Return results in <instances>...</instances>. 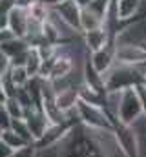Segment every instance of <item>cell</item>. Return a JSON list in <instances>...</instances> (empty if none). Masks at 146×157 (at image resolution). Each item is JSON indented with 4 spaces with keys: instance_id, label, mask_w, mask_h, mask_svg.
<instances>
[{
    "instance_id": "cell-15",
    "label": "cell",
    "mask_w": 146,
    "mask_h": 157,
    "mask_svg": "<svg viewBox=\"0 0 146 157\" xmlns=\"http://www.w3.org/2000/svg\"><path fill=\"white\" fill-rule=\"evenodd\" d=\"M9 75L13 78V82L17 84V88H24L29 82V73L26 70V66H11L9 68Z\"/></svg>"
},
{
    "instance_id": "cell-12",
    "label": "cell",
    "mask_w": 146,
    "mask_h": 157,
    "mask_svg": "<svg viewBox=\"0 0 146 157\" xmlns=\"http://www.w3.org/2000/svg\"><path fill=\"white\" fill-rule=\"evenodd\" d=\"M42 62H44V59H42L38 48L31 46V48H29V53H28V60H26V70H28L29 77H38V75H40Z\"/></svg>"
},
{
    "instance_id": "cell-5",
    "label": "cell",
    "mask_w": 146,
    "mask_h": 157,
    "mask_svg": "<svg viewBox=\"0 0 146 157\" xmlns=\"http://www.w3.org/2000/svg\"><path fill=\"white\" fill-rule=\"evenodd\" d=\"M24 119H26V122L29 126V132H31L35 143L46 133V130L51 126V121L48 119L46 112L42 108H31V110H28Z\"/></svg>"
},
{
    "instance_id": "cell-10",
    "label": "cell",
    "mask_w": 146,
    "mask_h": 157,
    "mask_svg": "<svg viewBox=\"0 0 146 157\" xmlns=\"http://www.w3.org/2000/svg\"><path fill=\"white\" fill-rule=\"evenodd\" d=\"M102 24H104L102 15H99L91 7H82V11H80V33L99 29V28H102Z\"/></svg>"
},
{
    "instance_id": "cell-27",
    "label": "cell",
    "mask_w": 146,
    "mask_h": 157,
    "mask_svg": "<svg viewBox=\"0 0 146 157\" xmlns=\"http://www.w3.org/2000/svg\"><path fill=\"white\" fill-rule=\"evenodd\" d=\"M144 86H146V71H144Z\"/></svg>"
},
{
    "instance_id": "cell-23",
    "label": "cell",
    "mask_w": 146,
    "mask_h": 157,
    "mask_svg": "<svg viewBox=\"0 0 146 157\" xmlns=\"http://www.w3.org/2000/svg\"><path fill=\"white\" fill-rule=\"evenodd\" d=\"M40 2H42L44 6H48V7H55V6H57V4H60L62 0H40Z\"/></svg>"
},
{
    "instance_id": "cell-16",
    "label": "cell",
    "mask_w": 146,
    "mask_h": 157,
    "mask_svg": "<svg viewBox=\"0 0 146 157\" xmlns=\"http://www.w3.org/2000/svg\"><path fill=\"white\" fill-rule=\"evenodd\" d=\"M11 130L17 132V133H18L22 139H26L28 143H35V139H33V135H31V132H29V126H28L26 119H15V121L11 122Z\"/></svg>"
},
{
    "instance_id": "cell-19",
    "label": "cell",
    "mask_w": 146,
    "mask_h": 157,
    "mask_svg": "<svg viewBox=\"0 0 146 157\" xmlns=\"http://www.w3.org/2000/svg\"><path fill=\"white\" fill-rule=\"evenodd\" d=\"M11 122H13V119L9 117V113L2 108L0 110V126H2V130H9L11 128Z\"/></svg>"
},
{
    "instance_id": "cell-26",
    "label": "cell",
    "mask_w": 146,
    "mask_h": 157,
    "mask_svg": "<svg viewBox=\"0 0 146 157\" xmlns=\"http://www.w3.org/2000/svg\"><path fill=\"white\" fill-rule=\"evenodd\" d=\"M2 133H4V130H2V126H0V139H2Z\"/></svg>"
},
{
    "instance_id": "cell-6",
    "label": "cell",
    "mask_w": 146,
    "mask_h": 157,
    "mask_svg": "<svg viewBox=\"0 0 146 157\" xmlns=\"http://www.w3.org/2000/svg\"><path fill=\"white\" fill-rule=\"evenodd\" d=\"M115 40H117V39L110 33L104 26H102V28H99V29H93V31L82 33V44L86 46V49H88L90 53H93V51H99V49L106 48L108 44L115 42Z\"/></svg>"
},
{
    "instance_id": "cell-11",
    "label": "cell",
    "mask_w": 146,
    "mask_h": 157,
    "mask_svg": "<svg viewBox=\"0 0 146 157\" xmlns=\"http://www.w3.org/2000/svg\"><path fill=\"white\" fill-rule=\"evenodd\" d=\"M29 48H31V46H29L28 40L26 39H18V37H15L13 40H9V42H6V44L0 46V49H2L9 59H15V57L22 55V53H26Z\"/></svg>"
},
{
    "instance_id": "cell-14",
    "label": "cell",
    "mask_w": 146,
    "mask_h": 157,
    "mask_svg": "<svg viewBox=\"0 0 146 157\" xmlns=\"http://www.w3.org/2000/svg\"><path fill=\"white\" fill-rule=\"evenodd\" d=\"M4 110L9 113V117L13 119H24L26 117V108L17 101V97H9L6 102H4Z\"/></svg>"
},
{
    "instance_id": "cell-20",
    "label": "cell",
    "mask_w": 146,
    "mask_h": 157,
    "mask_svg": "<svg viewBox=\"0 0 146 157\" xmlns=\"http://www.w3.org/2000/svg\"><path fill=\"white\" fill-rule=\"evenodd\" d=\"M17 37L9 28H0V46L2 44H6V42H9V40H13Z\"/></svg>"
},
{
    "instance_id": "cell-13",
    "label": "cell",
    "mask_w": 146,
    "mask_h": 157,
    "mask_svg": "<svg viewBox=\"0 0 146 157\" xmlns=\"http://www.w3.org/2000/svg\"><path fill=\"white\" fill-rule=\"evenodd\" d=\"M0 141H4L11 150H18V148H22V146H26V144H31V143H28L26 139H22L17 132H13L11 128H9V130H4Z\"/></svg>"
},
{
    "instance_id": "cell-8",
    "label": "cell",
    "mask_w": 146,
    "mask_h": 157,
    "mask_svg": "<svg viewBox=\"0 0 146 157\" xmlns=\"http://www.w3.org/2000/svg\"><path fill=\"white\" fill-rule=\"evenodd\" d=\"M28 24H29V11L24 9V7H15L11 13H9V18H7V28L18 37V39H26V33H28Z\"/></svg>"
},
{
    "instance_id": "cell-18",
    "label": "cell",
    "mask_w": 146,
    "mask_h": 157,
    "mask_svg": "<svg viewBox=\"0 0 146 157\" xmlns=\"http://www.w3.org/2000/svg\"><path fill=\"white\" fill-rule=\"evenodd\" d=\"M9 68H11V59H9V57L0 49V78L9 71Z\"/></svg>"
},
{
    "instance_id": "cell-3",
    "label": "cell",
    "mask_w": 146,
    "mask_h": 157,
    "mask_svg": "<svg viewBox=\"0 0 146 157\" xmlns=\"http://www.w3.org/2000/svg\"><path fill=\"white\" fill-rule=\"evenodd\" d=\"M117 62L121 64H143L146 62V49L137 42H117Z\"/></svg>"
},
{
    "instance_id": "cell-4",
    "label": "cell",
    "mask_w": 146,
    "mask_h": 157,
    "mask_svg": "<svg viewBox=\"0 0 146 157\" xmlns=\"http://www.w3.org/2000/svg\"><path fill=\"white\" fill-rule=\"evenodd\" d=\"M90 60L93 64V68L99 71V73H106L113 68V64L117 62V40L108 44L106 48L99 49V51H93L90 53Z\"/></svg>"
},
{
    "instance_id": "cell-2",
    "label": "cell",
    "mask_w": 146,
    "mask_h": 157,
    "mask_svg": "<svg viewBox=\"0 0 146 157\" xmlns=\"http://www.w3.org/2000/svg\"><path fill=\"white\" fill-rule=\"evenodd\" d=\"M77 115H79V121L84 126L93 128V130H108V132H111L115 128V122H113L111 115L106 112L104 106L90 104V102H84V101L79 99Z\"/></svg>"
},
{
    "instance_id": "cell-21",
    "label": "cell",
    "mask_w": 146,
    "mask_h": 157,
    "mask_svg": "<svg viewBox=\"0 0 146 157\" xmlns=\"http://www.w3.org/2000/svg\"><path fill=\"white\" fill-rule=\"evenodd\" d=\"M15 150H11L4 141H0V157H13Z\"/></svg>"
},
{
    "instance_id": "cell-22",
    "label": "cell",
    "mask_w": 146,
    "mask_h": 157,
    "mask_svg": "<svg viewBox=\"0 0 146 157\" xmlns=\"http://www.w3.org/2000/svg\"><path fill=\"white\" fill-rule=\"evenodd\" d=\"M36 2H40V0H17V6L18 7H24V9H29L33 4H36Z\"/></svg>"
},
{
    "instance_id": "cell-9",
    "label": "cell",
    "mask_w": 146,
    "mask_h": 157,
    "mask_svg": "<svg viewBox=\"0 0 146 157\" xmlns=\"http://www.w3.org/2000/svg\"><path fill=\"white\" fill-rule=\"evenodd\" d=\"M71 28H75L77 31H80V11L82 7L75 2V0H62L60 4H57L53 7Z\"/></svg>"
},
{
    "instance_id": "cell-17",
    "label": "cell",
    "mask_w": 146,
    "mask_h": 157,
    "mask_svg": "<svg viewBox=\"0 0 146 157\" xmlns=\"http://www.w3.org/2000/svg\"><path fill=\"white\" fill-rule=\"evenodd\" d=\"M36 152H38V150H36L35 143H31V144H26V146L15 150L13 157H36Z\"/></svg>"
},
{
    "instance_id": "cell-24",
    "label": "cell",
    "mask_w": 146,
    "mask_h": 157,
    "mask_svg": "<svg viewBox=\"0 0 146 157\" xmlns=\"http://www.w3.org/2000/svg\"><path fill=\"white\" fill-rule=\"evenodd\" d=\"M7 101V95H6V91H4V88H2V84H0V102L4 104Z\"/></svg>"
},
{
    "instance_id": "cell-1",
    "label": "cell",
    "mask_w": 146,
    "mask_h": 157,
    "mask_svg": "<svg viewBox=\"0 0 146 157\" xmlns=\"http://www.w3.org/2000/svg\"><path fill=\"white\" fill-rule=\"evenodd\" d=\"M141 117H144V108L135 88H126L121 91V101H119V108H117V122L122 124H135Z\"/></svg>"
},
{
    "instance_id": "cell-25",
    "label": "cell",
    "mask_w": 146,
    "mask_h": 157,
    "mask_svg": "<svg viewBox=\"0 0 146 157\" xmlns=\"http://www.w3.org/2000/svg\"><path fill=\"white\" fill-rule=\"evenodd\" d=\"M75 2H77V4H79L80 7H88V6H90V4H91L93 0H75Z\"/></svg>"
},
{
    "instance_id": "cell-28",
    "label": "cell",
    "mask_w": 146,
    "mask_h": 157,
    "mask_svg": "<svg viewBox=\"0 0 146 157\" xmlns=\"http://www.w3.org/2000/svg\"><path fill=\"white\" fill-rule=\"evenodd\" d=\"M2 108H4V104H2V102H0V110H2Z\"/></svg>"
},
{
    "instance_id": "cell-7",
    "label": "cell",
    "mask_w": 146,
    "mask_h": 157,
    "mask_svg": "<svg viewBox=\"0 0 146 157\" xmlns=\"http://www.w3.org/2000/svg\"><path fill=\"white\" fill-rule=\"evenodd\" d=\"M143 2L144 0H115V4H117V15H119L121 24L130 26L137 18H143L141 17Z\"/></svg>"
}]
</instances>
